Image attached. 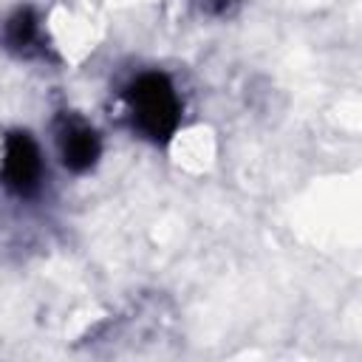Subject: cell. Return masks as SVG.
Returning a JSON list of instances; mask_svg holds the SVG:
<instances>
[{
    "instance_id": "1",
    "label": "cell",
    "mask_w": 362,
    "mask_h": 362,
    "mask_svg": "<svg viewBox=\"0 0 362 362\" xmlns=\"http://www.w3.org/2000/svg\"><path fill=\"white\" fill-rule=\"evenodd\" d=\"M124 99H127L133 127L141 136H147L153 141H167L178 130L181 99L164 74H158V71L139 74L130 82Z\"/></svg>"
},
{
    "instance_id": "2",
    "label": "cell",
    "mask_w": 362,
    "mask_h": 362,
    "mask_svg": "<svg viewBox=\"0 0 362 362\" xmlns=\"http://www.w3.org/2000/svg\"><path fill=\"white\" fill-rule=\"evenodd\" d=\"M3 181L14 195H34L42 184V156L25 130H11L3 150Z\"/></svg>"
},
{
    "instance_id": "3",
    "label": "cell",
    "mask_w": 362,
    "mask_h": 362,
    "mask_svg": "<svg viewBox=\"0 0 362 362\" xmlns=\"http://www.w3.org/2000/svg\"><path fill=\"white\" fill-rule=\"evenodd\" d=\"M57 147L62 156V164L74 173H85L96 164L99 153H102V141L96 136V130L82 122L79 116H59L57 122Z\"/></svg>"
},
{
    "instance_id": "4",
    "label": "cell",
    "mask_w": 362,
    "mask_h": 362,
    "mask_svg": "<svg viewBox=\"0 0 362 362\" xmlns=\"http://www.w3.org/2000/svg\"><path fill=\"white\" fill-rule=\"evenodd\" d=\"M37 40V17L31 8H20L8 23H6V42L8 48H31Z\"/></svg>"
}]
</instances>
